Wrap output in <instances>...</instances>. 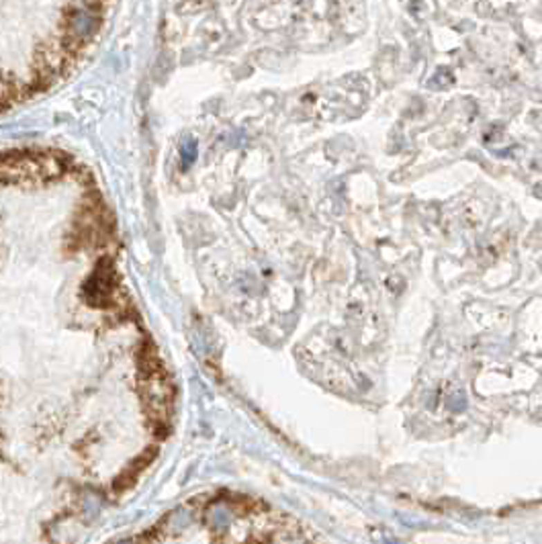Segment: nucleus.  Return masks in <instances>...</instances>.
Returning <instances> with one entry per match:
<instances>
[{
  "label": "nucleus",
  "instance_id": "obj_1",
  "mask_svg": "<svg viewBox=\"0 0 542 544\" xmlns=\"http://www.w3.org/2000/svg\"><path fill=\"white\" fill-rule=\"evenodd\" d=\"M158 456V448L156 446H150V448H145L143 453L139 454L137 458H134L115 479H113V485H111V489H113V493H117V496H121V493H125V491H129L134 485L137 483V479H139V475L154 462V458Z\"/></svg>",
  "mask_w": 542,
  "mask_h": 544
}]
</instances>
